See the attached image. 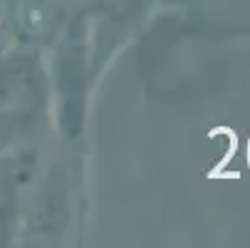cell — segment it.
<instances>
[{"mask_svg": "<svg viewBox=\"0 0 250 248\" xmlns=\"http://www.w3.org/2000/svg\"><path fill=\"white\" fill-rule=\"evenodd\" d=\"M248 166H250V144H248Z\"/></svg>", "mask_w": 250, "mask_h": 248, "instance_id": "obj_1", "label": "cell"}]
</instances>
